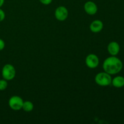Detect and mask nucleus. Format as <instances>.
Masks as SVG:
<instances>
[{"label": "nucleus", "instance_id": "9", "mask_svg": "<svg viewBox=\"0 0 124 124\" xmlns=\"http://www.w3.org/2000/svg\"><path fill=\"white\" fill-rule=\"evenodd\" d=\"M104 27L103 23L101 20H94L91 23L90 29L93 33H99Z\"/></svg>", "mask_w": 124, "mask_h": 124}, {"label": "nucleus", "instance_id": "16", "mask_svg": "<svg viewBox=\"0 0 124 124\" xmlns=\"http://www.w3.org/2000/svg\"><path fill=\"white\" fill-rule=\"evenodd\" d=\"M4 3V0H0V8L3 6Z\"/></svg>", "mask_w": 124, "mask_h": 124}, {"label": "nucleus", "instance_id": "6", "mask_svg": "<svg viewBox=\"0 0 124 124\" xmlns=\"http://www.w3.org/2000/svg\"><path fill=\"white\" fill-rule=\"evenodd\" d=\"M85 64L90 69H95L99 65V59L98 56L94 54H90L86 57Z\"/></svg>", "mask_w": 124, "mask_h": 124}, {"label": "nucleus", "instance_id": "14", "mask_svg": "<svg viewBox=\"0 0 124 124\" xmlns=\"http://www.w3.org/2000/svg\"><path fill=\"white\" fill-rule=\"evenodd\" d=\"M39 1L44 5H49L52 3V0H39Z\"/></svg>", "mask_w": 124, "mask_h": 124}, {"label": "nucleus", "instance_id": "5", "mask_svg": "<svg viewBox=\"0 0 124 124\" xmlns=\"http://www.w3.org/2000/svg\"><path fill=\"white\" fill-rule=\"evenodd\" d=\"M68 15H69V11L67 8L64 6H59L55 10L54 12L56 19L59 21H65L68 18Z\"/></svg>", "mask_w": 124, "mask_h": 124}, {"label": "nucleus", "instance_id": "11", "mask_svg": "<svg viewBox=\"0 0 124 124\" xmlns=\"http://www.w3.org/2000/svg\"><path fill=\"white\" fill-rule=\"evenodd\" d=\"M33 104L31 101H25L23 102L22 109H23L26 112H30V111H31L33 110Z\"/></svg>", "mask_w": 124, "mask_h": 124}, {"label": "nucleus", "instance_id": "8", "mask_svg": "<svg viewBox=\"0 0 124 124\" xmlns=\"http://www.w3.org/2000/svg\"><path fill=\"white\" fill-rule=\"evenodd\" d=\"M107 50L111 56H116L120 51V46L117 42L112 41L108 45Z\"/></svg>", "mask_w": 124, "mask_h": 124}, {"label": "nucleus", "instance_id": "3", "mask_svg": "<svg viewBox=\"0 0 124 124\" xmlns=\"http://www.w3.org/2000/svg\"><path fill=\"white\" fill-rule=\"evenodd\" d=\"M2 76L6 81H11L16 76V70L12 64H7L3 66L2 69Z\"/></svg>", "mask_w": 124, "mask_h": 124}, {"label": "nucleus", "instance_id": "10", "mask_svg": "<svg viewBox=\"0 0 124 124\" xmlns=\"http://www.w3.org/2000/svg\"><path fill=\"white\" fill-rule=\"evenodd\" d=\"M111 84L116 88H122L124 86V78L121 76H116L113 79Z\"/></svg>", "mask_w": 124, "mask_h": 124}, {"label": "nucleus", "instance_id": "12", "mask_svg": "<svg viewBox=\"0 0 124 124\" xmlns=\"http://www.w3.org/2000/svg\"><path fill=\"white\" fill-rule=\"evenodd\" d=\"M8 86L7 81L3 79H0V91H4L7 88Z\"/></svg>", "mask_w": 124, "mask_h": 124}, {"label": "nucleus", "instance_id": "4", "mask_svg": "<svg viewBox=\"0 0 124 124\" xmlns=\"http://www.w3.org/2000/svg\"><path fill=\"white\" fill-rule=\"evenodd\" d=\"M23 99L18 96H13L8 100L10 108L15 111H18L22 109L23 105Z\"/></svg>", "mask_w": 124, "mask_h": 124}, {"label": "nucleus", "instance_id": "2", "mask_svg": "<svg viewBox=\"0 0 124 124\" xmlns=\"http://www.w3.org/2000/svg\"><path fill=\"white\" fill-rule=\"evenodd\" d=\"M111 81H112V78L111 75L105 71L99 73L95 76L96 83L102 87H107L110 85L111 84Z\"/></svg>", "mask_w": 124, "mask_h": 124}, {"label": "nucleus", "instance_id": "15", "mask_svg": "<svg viewBox=\"0 0 124 124\" xmlns=\"http://www.w3.org/2000/svg\"><path fill=\"white\" fill-rule=\"evenodd\" d=\"M5 47V42L2 39H0V51L2 50Z\"/></svg>", "mask_w": 124, "mask_h": 124}, {"label": "nucleus", "instance_id": "7", "mask_svg": "<svg viewBox=\"0 0 124 124\" xmlns=\"http://www.w3.org/2000/svg\"><path fill=\"white\" fill-rule=\"evenodd\" d=\"M84 10L87 14L90 15H94L98 12V7L97 5L93 1H87L85 3L84 6Z\"/></svg>", "mask_w": 124, "mask_h": 124}, {"label": "nucleus", "instance_id": "1", "mask_svg": "<svg viewBox=\"0 0 124 124\" xmlns=\"http://www.w3.org/2000/svg\"><path fill=\"white\" fill-rule=\"evenodd\" d=\"M102 67L106 73L110 75H116L122 70L123 64L121 59L115 56H112L104 60Z\"/></svg>", "mask_w": 124, "mask_h": 124}, {"label": "nucleus", "instance_id": "13", "mask_svg": "<svg viewBox=\"0 0 124 124\" xmlns=\"http://www.w3.org/2000/svg\"><path fill=\"white\" fill-rule=\"evenodd\" d=\"M5 17H6L5 12L1 8H0V22L2 21L5 19Z\"/></svg>", "mask_w": 124, "mask_h": 124}]
</instances>
